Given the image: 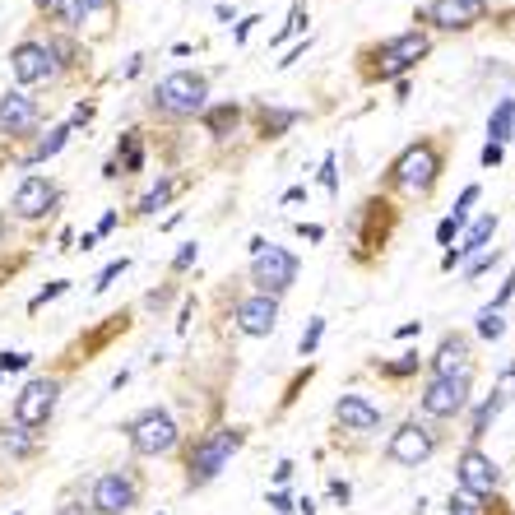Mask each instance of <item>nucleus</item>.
Instances as JSON below:
<instances>
[{
  "instance_id": "nucleus-17",
  "label": "nucleus",
  "mask_w": 515,
  "mask_h": 515,
  "mask_svg": "<svg viewBox=\"0 0 515 515\" xmlns=\"http://www.w3.org/2000/svg\"><path fill=\"white\" fill-rule=\"evenodd\" d=\"M335 423L344 432H376L381 427V409H376L371 399H362V395H339L335 399Z\"/></svg>"
},
{
  "instance_id": "nucleus-19",
  "label": "nucleus",
  "mask_w": 515,
  "mask_h": 515,
  "mask_svg": "<svg viewBox=\"0 0 515 515\" xmlns=\"http://www.w3.org/2000/svg\"><path fill=\"white\" fill-rule=\"evenodd\" d=\"M515 135V98H497V107H493V117H487V144H506Z\"/></svg>"
},
{
  "instance_id": "nucleus-37",
  "label": "nucleus",
  "mask_w": 515,
  "mask_h": 515,
  "mask_svg": "<svg viewBox=\"0 0 515 515\" xmlns=\"http://www.w3.org/2000/svg\"><path fill=\"white\" fill-rule=\"evenodd\" d=\"M474 200H478V186H465V191H459V205H455L450 214H455V219H465V223H469V205H474Z\"/></svg>"
},
{
  "instance_id": "nucleus-10",
  "label": "nucleus",
  "mask_w": 515,
  "mask_h": 515,
  "mask_svg": "<svg viewBox=\"0 0 515 515\" xmlns=\"http://www.w3.org/2000/svg\"><path fill=\"white\" fill-rule=\"evenodd\" d=\"M432 51V38L427 33H418V29H409V33H395L390 42H381V79H395V74H404V70H414L423 57Z\"/></svg>"
},
{
  "instance_id": "nucleus-11",
  "label": "nucleus",
  "mask_w": 515,
  "mask_h": 515,
  "mask_svg": "<svg viewBox=\"0 0 515 515\" xmlns=\"http://www.w3.org/2000/svg\"><path fill=\"white\" fill-rule=\"evenodd\" d=\"M455 478H459V493H469V497L478 502V497H493V493H497L502 469H497L478 446H465V455H459V465H455Z\"/></svg>"
},
{
  "instance_id": "nucleus-26",
  "label": "nucleus",
  "mask_w": 515,
  "mask_h": 515,
  "mask_svg": "<svg viewBox=\"0 0 515 515\" xmlns=\"http://www.w3.org/2000/svg\"><path fill=\"white\" fill-rule=\"evenodd\" d=\"M172 191H177V186H172V177H162V181L153 186V191H149V196L140 200V214H158L162 205H168V200H172Z\"/></svg>"
},
{
  "instance_id": "nucleus-48",
  "label": "nucleus",
  "mask_w": 515,
  "mask_h": 515,
  "mask_svg": "<svg viewBox=\"0 0 515 515\" xmlns=\"http://www.w3.org/2000/svg\"><path fill=\"white\" fill-rule=\"evenodd\" d=\"M112 228H117V214H102V223H98V232H93V237H107Z\"/></svg>"
},
{
  "instance_id": "nucleus-51",
  "label": "nucleus",
  "mask_w": 515,
  "mask_h": 515,
  "mask_svg": "<svg viewBox=\"0 0 515 515\" xmlns=\"http://www.w3.org/2000/svg\"><path fill=\"white\" fill-rule=\"evenodd\" d=\"M288 478H292V465H288V459H284V465L275 469V483H288Z\"/></svg>"
},
{
  "instance_id": "nucleus-34",
  "label": "nucleus",
  "mask_w": 515,
  "mask_h": 515,
  "mask_svg": "<svg viewBox=\"0 0 515 515\" xmlns=\"http://www.w3.org/2000/svg\"><path fill=\"white\" fill-rule=\"evenodd\" d=\"M446 511H450V515H478V502H474L469 493H450Z\"/></svg>"
},
{
  "instance_id": "nucleus-3",
  "label": "nucleus",
  "mask_w": 515,
  "mask_h": 515,
  "mask_svg": "<svg viewBox=\"0 0 515 515\" xmlns=\"http://www.w3.org/2000/svg\"><path fill=\"white\" fill-rule=\"evenodd\" d=\"M241 441H247V437H241L237 427H214V432H205V437L196 441V450H191V465H186V469H191V483L205 487L209 478H219V474L228 469V459L241 450Z\"/></svg>"
},
{
  "instance_id": "nucleus-33",
  "label": "nucleus",
  "mask_w": 515,
  "mask_h": 515,
  "mask_svg": "<svg viewBox=\"0 0 515 515\" xmlns=\"http://www.w3.org/2000/svg\"><path fill=\"white\" fill-rule=\"evenodd\" d=\"M302 29H307V10L292 5V14H288V23H284V33H275V42H284V38H292V33H302Z\"/></svg>"
},
{
  "instance_id": "nucleus-8",
  "label": "nucleus",
  "mask_w": 515,
  "mask_h": 515,
  "mask_svg": "<svg viewBox=\"0 0 515 515\" xmlns=\"http://www.w3.org/2000/svg\"><path fill=\"white\" fill-rule=\"evenodd\" d=\"M487 19V0H427L418 10V23H432L441 33H469Z\"/></svg>"
},
{
  "instance_id": "nucleus-42",
  "label": "nucleus",
  "mask_w": 515,
  "mask_h": 515,
  "mask_svg": "<svg viewBox=\"0 0 515 515\" xmlns=\"http://www.w3.org/2000/svg\"><path fill=\"white\" fill-rule=\"evenodd\" d=\"M269 506H275L279 515H288V511H297V506L288 502V493H269Z\"/></svg>"
},
{
  "instance_id": "nucleus-18",
  "label": "nucleus",
  "mask_w": 515,
  "mask_h": 515,
  "mask_svg": "<svg viewBox=\"0 0 515 515\" xmlns=\"http://www.w3.org/2000/svg\"><path fill=\"white\" fill-rule=\"evenodd\" d=\"M469 371V339L465 335H446L437 358H432V376H459Z\"/></svg>"
},
{
  "instance_id": "nucleus-7",
  "label": "nucleus",
  "mask_w": 515,
  "mask_h": 515,
  "mask_svg": "<svg viewBox=\"0 0 515 515\" xmlns=\"http://www.w3.org/2000/svg\"><path fill=\"white\" fill-rule=\"evenodd\" d=\"M251 284L256 292L265 297H284L292 284H297V256L288 247H265L256 260H251Z\"/></svg>"
},
{
  "instance_id": "nucleus-36",
  "label": "nucleus",
  "mask_w": 515,
  "mask_h": 515,
  "mask_svg": "<svg viewBox=\"0 0 515 515\" xmlns=\"http://www.w3.org/2000/svg\"><path fill=\"white\" fill-rule=\"evenodd\" d=\"M459 228H465V219H455V214H446V219L437 223V241H441V247H450Z\"/></svg>"
},
{
  "instance_id": "nucleus-25",
  "label": "nucleus",
  "mask_w": 515,
  "mask_h": 515,
  "mask_svg": "<svg viewBox=\"0 0 515 515\" xmlns=\"http://www.w3.org/2000/svg\"><path fill=\"white\" fill-rule=\"evenodd\" d=\"M65 140H70V126H57V130L47 135V140H38V149L29 153V162H42V158H51V153H61Z\"/></svg>"
},
{
  "instance_id": "nucleus-1",
  "label": "nucleus",
  "mask_w": 515,
  "mask_h": 515,
  "mask_svg": "<svg viewBox=\"0 0 515 515\" xmlns=\"http://www.w3.org/2000/svg\"><path fill=\"white\" fill-rule=\"evenodd\" d=\"M149 102H153L158 117L191 121V117H200L205 107H209V74H200V70H172V74H162Z\"/></svg>"
},
{
  "instance_id": "nucleus-27",
  "label": "nucleus",
  "mask_w": 515,
  "mask_h": 515,
  "mask_svg": "<svg viewBox=\"0 0 515 515\" xmlns=\"http://www.w3.org/2000/svg\"><path fill=\"white\" fill-rule=\"evenodd\" d=\"M497 260H502V251H497V247H487V251L469 256V269H465V275H469V279H483L487 269H497Z\"/></svg>"
},
{
  "instance_id": "nucleus-39",
  "label": "nucleus",
  "mask_w": 515,
  "mask_h": 515,
  "mask_svg": "<svg viewBox=\"0 0 515 515\" xmlns=\"http://www.w3.org/2000/svg\"><path fill=\"white\" fill-rule=\"evenodd\" d=\"M386 371H390V376H409V371H418V354H404V358H399V362H390Z\"/></svg>"
},
{
  "instance_id": "nucleus-43",
  "label": "nucleus",
  "mask_w": 515,
  "mask_h": 515,
  "mask_svg": "<svg viewBox=\"0 0 515 515\" xmlns=\"http://www.w3.org/2000/svg\"><path fill=\"white\" fill-rule=\"evenodd\" d=\"M61 292H65V284H47V288H42V292L33 297V307H42V302H47V297H61Z\"/></svg>"
},
{
  "instance_id": "nucleus-30",
  "label": "nucleus",
  "mask_w": 515,
  "mask_h": 515,
  "mask_svg": "<svg viewBox=\"0 0 515 515\" xmlns=\"http://www.w3.org/2000/svg\"><path fill=\"white\" fill-rule=\"evenodd\" d=\"M320 186H325V191H339V162H335V153H325V162H320Z\"/></svg>"
},
{
  "instance_id": "nucleus-46",
  "label": "nucleus",
  "mask_w": 515,
  "mask_h": 515,
  "mask_svg": "<svg viewBox=\"0 0 515 515\" xmlns=\"http://www.w3.org/2000/svg\"><path fill=\"white\" fill-rule=\"evenodd\" d=\"M330 493H335V497H339V502H348V497H354V487H348V483H344V478H335V483H330Z\"/></svg>"
},
{
  "instance_id": "nucleus-4",
  "label": "nucleus",
  "mask_w": 515,
  "mask_h": 515,
  "mask_svg": "<svg viewBox=\"0 0 515 515\" xmlns=\"http://www.w3.org/2000/svg\"><path fill=\"white\" fill-rule=\"evenodd\" d=\"M126 437H130L135 455H168L181 432H177V418L168 409H144L126 423Z\"/></svg>"
},
{
  "instance_id": "nucleus-50",
  "label": "nucleus",
  "mask_w": 515,
  "mask_h": 515,
  "mask_svg": "<svg viewBox=\"0 0 515 515\" xmlns=\"http://www.w3.org/2000/svg\"><path fill=\"white\" fill-rule=\"evenodd\" d=\"M423 330V320H409V325H399V339H414Z\"/></svg>"
},
{
  "instance_id": "nucleus-2",
  "label": "nucleus",
  "mask_w": 515,
  "mask_h": 515,
  "mask_svg": "<svg viewBox=\"0 0 515 515\" xmlns=\"http://www.w3.org/2000/svg\"><path fill=\"white\" fill-rule=\"evenodd\" d=\"M437 177H441V149L432 140L409 144L390 162V186H399V191H409V196H432L437 191Z\"/></svg>"
},
{
  "instance_id": "nucleus-13",
  "label": "nucleus",
  "mask_w": 515,
  "mask_h": 515,
  "mask_svg": "<svg viewBox=\"0 0 515 515\" xmlns=\"http://www.w3.org/2000/svg\"><path fill=\"white\" fill-rule=\"evenodd\" d=\"M432 450H437V437H432L423 423H404L390 437V446H386V455L395 459V465H404V469H418L423 459H432Z\"/></svg>"
},
{
  "instance_id": "nucleus-52",
  "label": "nucleus",
  "mask_w": 515,
  "mask_h": 515,
  "mask_svg": "<svg viewBox=\"0 0 515 515\" xmlns=\"http://www.w3.org/2000/svg\"><path fill=\"white\" fill-rule=\"evenodd\" d=\"M33 5H38V10H51V5H57V0H33Z\"/></svg>"
},
{
  "instance_id": "nucleus-49",
  "label": "nucleus",
  "mask_w": 515,
  "mask_h": 515,
  "mask_svg": "<svg viewBox=\"0 0 515 515\" xmlns=\"http://www.w3.org/2000/svg\"><path fill=\"white\" fill-rule=\"evenodd\" d=\"M455 265H465V256H459V251H455V247H450V251H446V256H441V269H455Z\"/></svg>"
},
{
  "instance_id": "nucleus-5",
  "label": "nucleus",
  "mask_w": 515,
  "mask_h": 515,
  "mask_svg": "<svg viewBox=\"0 0 515 515\" xmlns=\"http://www.w3.org/2000/svg\"><path fill=\"white\" fill-rule=\"evenodd\" d=\"M469 390H474V371H459V376H427V386L418 395L423 414L432 418H455L469 409Z\"/></svg>"
},
{
  "instance_id": "nucleus-41",
  "label": "nucleus",
  "mask_w": 515,
  "mask_h": 515,
  "mask_svg": "<svg viewBox=\"0 0 515 515\" xmlns=\"http://www.w3.org/2000/svg\"><path fill=\"white\" fill-rule=\"evenodd\" d=\"M307 47H311V38H307V42H297V47H292V51H288V57H284V61H279V65H284V70H288V65H292V61H302V57H307Z\"/></svg>"
},
{
  "instance_id": "nucleus-16",
  "label": "nucleus",
  "mask_w": 515,
  "mask_h": 515,
  "mask_svg": "<svg viewBox=\"0 0 515 515\" xmlns=\"http://www.w3.org/2000/svg\"><path fill=\"white\" fill-rule=\"evenodd\" d=\"M51 205H57V186H51L47 177H23L10 209L19 214V219H42Z\"/></svg>"
},
{
  "instance_id": "nucleus-23",
  "label": "nucleus",
  "mask_w": 515,
  "mask_h": 515,
  "mask_svg": "<svg viewBox=\"0 0 515 515\" xmlns=\"http://www.w3.org/2000/svg\"><path fill=\"white\" fill-rule=\"evenodd\" d=\"M237 121H241V107H237V102H223V107H209V112H205L209 135H219V140L237 130Z\"/></svg>"
},
{
  "instance_id": "nucleus-9",
  "label": "nucleus",
  "mask_w": 515,
  "mask_h": 515,
  "mask_svg": "<svg viewBox=\"0 0 515 515\" xmlns=\"http://www.w3.org/2000/svg\"><path fill=\"white\" fill-rule=\"evenodd\" d=\"M140 506V478L130 469H107L93 483V511L98 515H126Z\"/></svg>"
},
{
  "instance_id": "nucleus-44",
  "label": "nucleus",
  "mask_w": 515,
  "mask_h": 515,
  "mask_svg": "<svg viewBox=\"0 0 515 515\" xmlns=\"http://www.w3.org/2000/svg\"><path fill=\"white\" fill-rule=\"evenodd\" d=\"M502 162V149L497 144H483V168H497Z\"/></svg>"
},
{
  "instance_id": "nucleus-22",
  "label": "nucleus",
  "mask_w": 515,
  "mask_h": 515,
  "mask_svg": "<svg viewBox=\"0 0 515 515\" xmlns=\"http://www.w3.org/2000/svg\"><path fill=\"white\" fill-rule=\"evenodd\" d=\"M302 121V112H297V107H260V135H269V140H275V135H284L288 126H297Z\"/></svg>"
},
{
  "instance_id": "nucleus-14",
  "label": "nucleus",
  "mask_w": 515,
  "mask_h": 515,
  "mask_svg": "<svg viewBox=\"0 0 515 515\" xmlns=\"http://www.w3.org/2000/svg\"><path fill=\"white\" fill-rule=\"evenodd\" d=\"M10 70H14V79L19 84H42V79H51L57 74V61H51V51H47V42H14V51H10Z\"/></svg>"
},
{
  "instance_id": "nucleus-29",
  "label": "nucleus",
  "mask_w": 515,
  "mask_h": 515,
  "mask_svg": "<svg viewBox=\"0 0 515 515\" xmlns=\"http://www.w3.org/2000/svg\"><path fill=\"white\" fill-rule=\"evenodd\" d=\"M320 335H325V316H311V325L302 330V339H297V348H302V358H311V354H316Z\"/></svg>"
},
{
  "instance_id": "nucleus-47",
  "label": "nucleus",
  "mask_w": 515,
  "mask_h": 515,
  "mask_svg": "<svg viewBox=\"0 0 515 515\" xmlns=\"http://www.w3.org/2000/svg\"><path fill=\"white\" fill-rule=\"evenodd\" d=\"M251 23H260V19H241L237 29H232V38H237V42H247V33H251Z\"/></svg>"
},
{
  "instance_id": "nucleus-45",
  "label": "nucleus",
  "mask_w": 515,
  "mask_h": 515,
  "mask_svg": "<svg viewBox=\"0 0 515 515\" xmlns=\"http://www.w3.org/2000/svg\"><path fill=\"white\" fill-rule=\"evenodd\" d=\"M297 232H302L307 241H320V237H325V228H320V223H297Z\"/></svg>"
},
{
  "instance_id": "nucleus-21",
  "label": "nucleus",
  "mask_w": 515,
  "mask_h": 515,
  "mask_svg": "<svg viewBox=\"0 0 515 515\" xmlns=\"http://www.w3.org/2000/svg\"><path fill=\"white\" fill-rule=\"evenodd\" d=\"M98 5H107V0H57V5H51V14H57L65 29H84V19H89Z\"/></svg>"
},
{
  "instance_id": "nucleus-32",
  "label": "nucleus",
  "mask_w": 515,
  "mask_h": 515,
  "mask_svg": "<svg viewBox=\"0 0 515 515\" xmlns=\"http://www.w3.org/2000/svg\"><path fill=\"white\" fill-rule=\"evenodd\" d=\"M493 399L502 404V409H506V404L515 399V362H511V367L502 371V381H497V395H493Z\"/></svg>"
},
{
  "instance_id": "nucleus-28",
  "label": "nucleus",
  "mask_w": 515,
  "mask_h": 515,
  "mask_svg": "<svg viewBox=\"0 0 515 515\" xmlns=\"http://www.w3.org/2000/svg\"><path fill=\"white\" fill-rule=\"evenodd\" d=\"M478 335H483V339H502V335H506V320H502L493 307H483V311H478Z\"/></svg>"
},
{
  "instance_id": "nucleus-6",
  "label": "nucleus",
  "mask_w": 515,
  "mask_h": 515,
  "mask_svg": "<svg viewBox=\"0 0 515 515\" xmlns=\"http://www.w3.org/2000/svg\"><path fill=\"white\" fill-rule=\"evenodd\" d=\"M57 404H61V381H57V376H33V381L19 390V399H14V423L23 432H38V427L51 423Z\"/></svg>"
},
{
  "instance_id": "nucleus-53",
  "label": "nucleus",
  "mask_w": 515,
  "mask_h": 515,
  "mask_svg": "<svg viewBox=\"0 0 515 515\" xmlns=\"http://www.w3.org/2000/svg\"><path fill=\"white\" fill-rule=\"evenodd\" d=\"M14 515H19V511H14Z\"/></svg>"
},
{
  "instance_id": "nucleus-35",
  "label": "nucleus",
  "mask_w": 515,
  "mask_h": 515,
  "mask_svg": "<svg viewBox=\"0 0 515 515\" xmlns=\"http://www.w3.org/2000/svg\"><path fill=\"white\" fill-rule=\"evenodd\" d=\"M121 149H126V172H140L144 168V153H140V144H135V135H126Z\"/></svg>"
},
{
  "instance_id": "nucleus-24",
  "label": "nucleus",
  "mask_w": 515,
  "mask_h": 515,
  "mask_svg": "<svg viewBox=\"0 0 515 515\" xmlns=\"http://www.w3.org/2000/svg\"><path fill=\"white\" fill-rule=\"evenodd\" d=\"M502 414V404L497 399H483L478 409H474V423H469V446H478L487 437V427H493V418Z\"/></svg>"
},
{
  "instance_id": "nucleus-15",
  "label": "nucleus",
  "mask_w": 515,
  "mask_h": 515,
  "mask_svg": "<svg viewBox=\"0 0 515 515\" xmlns=\"http://www.w3.org/2000/svg\"><path fill=\"white\" fill-rule=\"evenodd\" d=\"M38 121H42V107L29 93L14 89L0 98V135H29V130H38Z\"/></svg>"
},
{
  "instance_id": "nucleus-31",
  "label": "nucleus",
  "mask_w": 515,
  "mask_h": 515,
  "mask_svg": "<svg viewBox=\"0 0 515 515\" xmlns=\"http://www.w3.org/2000/svg\"><path fill=\"white\" fill-rule=\"evenodd\" d=\"M126 269H130V260H126V256H121V260H112V265H107V269H102V275L93 279V288H98V292H102V288H112V279H121V275H126Z\"/></svg>"
},
{
  "instance_id": "nucleus-20",
  "label": "nucleus",
  "mask_w": 515,
  "mask_h": 515,
  "mask_svg": "<svg viewBox=\"0 0 515 515\" xmlns=\"http://www.w3.org/2000/svg\"><path fill=\"white\" fill-rule=\"evenodd\" d=\"M493 237H497V214H483V219H474V223H469V232H465V241H459V247H455V251H459V256H465V260H469V256H478V251H487V241H493Z\"/></svg>"
},
{
  "instance_id": "nucleus-38",
  "label": "nucleus",
  "mask_w": 515,
  "mask_h": 515,
  "mask_svg": "<svg viewBox=\"0 0 515 515\" xmlns=\"http://www.w3.org/2000/svg\"><path fill=\"white\" fill-rule=\"evenodd\" d=\"M196 256H200V247H196V241H186V247L177 251V260H172V269H177V275H181V269H191Z\"/></svg>"
},
{
  "instance_id": "nucleus-12",
  "label": "nucleus",
  "mask_w": 515,
  "mask_h": 515,
  "mask_svg": "<svg viewBox=\"0 0 515 515\" xmlns=\"http://www.w3.org/2000/svg\"><path fill=\"white\" fill-rule=\"evenodd\" d=\"M232 320H237V330L251 335V339L275 335V325H279V297H265V292L241 297V302L232 307Z\"/></svg>"
},
{
  "instance_id": "nucleus-40",
  "label": "nucleus",
  "mask_w": 515,
  "mask_h": 515,
  "mask_svg": "<svg viewBox=\"0 0 515 515\" xmlns=\"http://www.w3.org/2000/svg\"><path fill=\"white\" fill-rule=\"evenodd\" d=\"M29 367V354H0V371H23Z\"/></svg>"
}]
</instances>
